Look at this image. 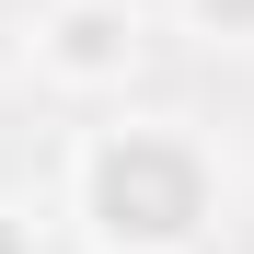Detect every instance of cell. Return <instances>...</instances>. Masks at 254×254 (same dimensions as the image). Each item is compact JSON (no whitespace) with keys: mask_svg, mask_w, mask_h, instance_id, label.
Here are the masks:
<instances>
[{"mask_svg":"<svg viewBox=\"0 0 254 254\" xmlns=\"http://www.w3.org/2000/svg\"><path fill=\"white\" fill-rule=\"evenodd\" d=\"M69 220L93 254H196L220 220V150L185 116H104L69 150Z\"/></svg>","mask_w":254,"mask_h":254,"instance_id":"6da1fadb","label":"cell"},{"mask_svg":"<svg viewBox=\"0 0 254 254\" xmlns=\"http://www.w3.org/2000/svg\"><path fill=\"white\" fill-rule=\"evenodd\" d=\"M23 69L47 81V93H127V81L150 69V12L139 0H35Z\"/></svg>","mask_w":254,"mask_h":254,"instance_id":"7a4b0ae2","label":"cell"},{"mask_svg":"<svg viewBox=\"0 0 254 254\" xmlns=\"http://www.w3.org/2000/svg\"><path fill=\"white\" fill-rule=\"evenodd\" d=\"M174 23L208 47H254V0H174Z\"/></svg>","mask_w":254,"mask_h":254,"instance_id":"3957f363","label":"cell"},{"mask_svg":"<svg viewBox=\"0 0 254 254\" xmlns=\"http://www.w3.org/2000/svg\"><path fill=\"white\" fill-rule=\"evenodd\" d=\"M0 254H35V220H23V208H0Z\"/></svg>","mask_w":254,"mask_h":254,"instance_id":"277c9868","label":"cell"}]
</instances>
